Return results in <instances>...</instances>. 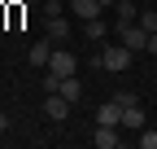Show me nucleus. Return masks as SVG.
Here are the masks:
<instances>
[{"instance_id": "4", "label": "nucleus", "mask_w": 157, "mask_h": 149, "mask_svg": "<svg viewBox=\"0 0 157 149\" xmlns=\"http://www.w3.org/2000/svg\"><path fill=\"white\" fill-rule=\"evenodd\" d=\"M70 105H74V101H66L61 92H44V114H48L52 123H66V119H70Z\"/></svg>"}, {"instance_id": "15", "label": "nucleus", "mask_w": 157, "mask_h": 149, "mask_svg": "<svg viewBox=\"0 0 157 149\" xmlns=\"http://www.w3.org/2000/svg\"><path fill=\"white\" fill-rule=\"evenodd\" d=\"M135 136H140V149H157V132H153V127H140Z\"/></svg>"}, {"instance_id": "18", "label": "nucleus", "mask_w": 157, "mask_h": 149, "mask_svg": "<svg viewBox=\"0 0 157 149\" xmlns=\"http://www.w3.org/2000/svg\"><path fill=\"white\" fill-rule=\"evenodd\" d=\"M5 132H9V114L0 110V136H5Z\"/></svg>"}, {"instance_id": "11", "label": "nucleus", "mask_w": 157, "mask_h": 149, "mask_svg": "<svg viewBox=\"0 0 157 149\" xmlns=\"http://www.w3.org/2000/svg\"><path fill=\"white\" fill-rule=\"evenodd\" d=\"M52 48H57V44H52L48 35H44V40H39V44L31 48V66H48V57H52Z\"/></svg>"}, {"instance_id": "5", "label": "nucleus", "mask_w": 157, "mask_h": 149, "mask_svg": "<svg viewBox=\"0 0 157 149\" xmlns=\"http://www.w3.org/2000/svg\"><path fill=\"white\" fill-rule=\"evenodd\" d=\"M96 123H109V127H122V101H118V97L101 101V105H96Z\"/></svg>"}, {"instance_id": "2", "label": "nucleus", "mask_w": 157, "mask_h": 149, "mask_svg": "<svg viewBox=\"0 0 157 149\" xmlns=\"http://www.w3.org/2000/svg\"><path fill=\"white\" fill-rule=\"evenodd\" d=\"M131 57H135V53H131L127 44H105V48H101V66H105L109 74H122V70H131Z\"/></svg>"}, {"instance_id": "3", "label": "nucleus", "mask_w": 157, "mask_h": 149, "mask_svg": "<svg viewBox=\"0 0 157 149\" xmlns=\"http://www.w3.org/2000/svg\"><path fill=\"white\" fill-rule=\"evenodd\" d=\"M48 70L57 74V79H66V74H78V57H74L66 44H57V48H52V57H48Z\"/></svg>"}, {"instance_id": "13", "label": "nucleus", "mask_w": 157, "mask_h": 149, "mask_svg": "<svg viewBox=\"0 0 157 149\" xmlns=\"http://www.w3.org/2000/svg\"><path fill=\"white\" fill-rule=\"evenodd\" d=\"M113 13H118V18H127V22H135V18H140V5H135V0H118Z\"/></svg>"}, {"instance_id": "7", "label": "nucleus", "mask_w": 157, "mask_h": 149, "mask_svg": "<svg viewBox=\"0 0 157 149\" xmlns=\"http://www.w3.org/2000/svg\"><path fill=\"white\" fill-rule=\"evenodd\" d=\"M44 35H48L52 44H66L70 35H74V31H70V22H66V13H61V18H44Z\"/></svg>"}, {"instance_id": "10", "label": "nucleus", "mask_w": 157, "mask_h": 149, "mask_svg": "<svg viewBox=\"0 0 157 149\" xmlns=\"http://www.w3.org/2000/svg\"><path fill=\"white\" fill-rule=\"evenodd\" d=\"M57 92H61L66 101H78V97H83V79H78V74H66V79H61V88H57Z\"/></svg>"}, {"instance_id": "17", "label": "nucleus", "mask_w": 157, "mask_h": 149, "mask_svg": "<svg viewBox=\"0 0 157 149\" xmlns=\"http://www.w3.org/2000/svg\"><path fill=\"white\" fill-rule=\"evenodd\" d=\"M144 53H153V57H157V31H148V48Z\"/></svg>"}, {"instance_id": "12", "label": "nucleus", "mask_w": 157, "mask_h": 149, "mask_svg": "<svg viewBox=\"0 0 157 149\" xmlns=\"http://www.w3.org/2000/svg\"><path fill=\"white\" fill-rule=\"evenodd\" d=\"M109 31H113V26H105V22H101V18H92V22H83V35H87V40H92V44H101V40H105V35H109Z\"/></svg>"}, {"instance_id": "6", "label": "nucleus", "mask_w": 157, "mask_h": 149, "mask_svg": "<svg viewBox=\"0 0 157 149\" xmlns=\"http://www.w3.org/2000/svg\"><path fill=\"white\" fill-rule=\"evenodd\" d=\"M122 127H127V132H140V127H148V114H144L140 97H135L131 105H122Z\"/></svg>"}, {"instance_id": "8", "label": "nucleus", "mask_w": 157, "mask_h": 149, "mask_svg": "<svg viewBox=\"0 0 157 149\" xmlns=\"http://www.w3.org/2000/svg\"><path fill=\"white\" fill-rule=\"evenodd\" d=\"M96 149H118L122 145V132H118V127H109V123H96Z\"/></svg>"}, {"instance_id": "14", "label": "nucleus", "mask_w": 157, "mask_h": 149, "mask_svg": "<svg viewBox=\"0 0 157 149\" xmlns=\"http://www.w3.org/2000/svg\"><path fill=\"white\" fill-rule=\"evenodd\" d=\"M144 31H157V9H140V18H135Z\"/></svg>"}, {"instance_id": "16", "label": "nucleus", "mask_w": 157, "mask_h": 149, "mask_svg": "<svg viewBox=\"0 0 157 149\" xmlns=\"http://www.w3.org/2000/svg\"><path fill=\"white\" fill-rule=\"evenodd\" d=\"M44 18H61V0H44Z\"/></svg>"}, {"instance_id": "9", "label": "nucleus", "mask_w": 157, "mask_h": 149, "mask_svg": "<svg viewBox=\"0 0 157 149\" xmlns=\"http://www.w3.org/2000/svg\"><path fill=\"white\" fill-rule=\"evenodd\" d=\"M70 9H74V18L78 22H92V18H101V0H70Z\"/></svg>"}, {"instance_id": "20", "label": "nucleus", "mask_w": 157, "mask_h": 149, "mask_svg": "<svg viewBox=\"0 0 157 149\" xmlns=\"http://www.w3.org/2000/svg\"><path fill=\"white\" fill-rule=\"evenodd\" d=\"M39 5H44V0H39Z\"/></svg>"}, {"instance_id": "19", "label": "nucleus", "mask_w": 157, "mask_h": 149, "mask_svg": "<svg viewBox=\"0 0 157 149\" xmlns=\"http://www.w3.org/2000/svg\"><path fill=\"white\" fill-rule=\"evenodd\" d=\"M101 5H118V0H101Z\"/></svg>"}, {"instance_id": "1", "label": "nucleus", "mask_w": 157, "mask_h": 149, "mask_svg": "<svg viewBox=\"0 0 157 149\" xmlns=\"http://www.w3.org/2000/svg\"><path fill=\"white\" fill-rule=\"evenodd\" d=\"M113 31H118V44H127L131 53H144V48H148V31H144L140 22H127V18H118V26H113Z\"/></svg>"}]
</instances>
